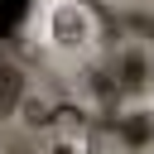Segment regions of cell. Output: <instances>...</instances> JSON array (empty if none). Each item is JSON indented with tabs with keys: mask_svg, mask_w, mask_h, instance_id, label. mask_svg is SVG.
<instances>
[{
	"mask_svg": "<svg viewBox=\"0 0 154 154\" xmlns=\"http://www.w3.org/2000/svg\"><path fill=\"white\" fill-rule=\"evenodd\" d=\"M48 34H53V43H58V48H87V43H91V34H96V24H91V10H87V5H77V0H63V5H53Z\"/></svg>",
	"mask_w": 154,
	"mask_h": 154,
	"instance_id": "cell-1",
	"label": "cell"
},
{
	"mask_svg": "<svg viewBox=\"0 0 154 154\" xmlns=\"http://www.w3.org/2000/svg\"><path fill=\"white\" fill-rule=\"evenodd\" d=\"M24 106V72L14 63H0V120H10Z\"/></svg>",
	"mask_w": 154,
	"mask_h": 154,
	"instance_id": "cell-2",
	"label": "cell"
}]
</instances>
